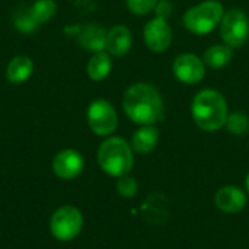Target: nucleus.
<instances>
[{"instance_id": "obj_4", "label": "nucleus", "mask_w": 249, "mask_h": 249, "mask_svg": "<svg viewBox=\"0 0 249 249\" xmlns=\"http://www.w3.org/2000/svg\"><path fill=\"white\" fill-rule=\"evenodd\" d=\"M225 15L223 4L217 0H206L190 7L182 18L184 26L196 35L210 34L220 25Z\"/></svg>"}, {"instance_id": "obj_15", "label": "nucleus", "mask_w": 249, "mask_h": 249, "mask_svg": "<svg viewBox=\"0 0 249 249\" xmlns=\"http://www.w3.org/2000/svg\"><path fill=\"white\" fill-rule=\"evenodd\" d=\"M159 142V131L155 125H142L131 136V149L140 155L150 153Z\"/></svg>"}, {"instance_id": "obj_11", "label": "nucleus", "mask_w": 249, "mask_h": 249, "mask_svg": "<svg viewBox=\"0 0 249 249\" xmlns=\"http://www.w3.org/2000/svg\"><path fill=\"white\" fill-rule=\"evenodd\" d=\"M131 44H133V35L125 25H115L107 32L105 51L111 57L125 55L130 51Z\"/></svg>"}, {"instance_id": "obj_12", "label": "nucleus", "mask_w": 249, "mask_h": 249, "mask_svg": "<svg viewBox=\"0 0 249 249\" xmlns=\"http://www.w3.org/2000/svg\"><path fill=\"white\" fill-rule=\"evenodd\" d=\"M214 203L225 213H238L247 206V194L235 185L222 187L214 196Z\"/></svg>"}, {"instance_id": "obj_5", "label": "nucleus", "mask_w": 249, "mask_h": 249, "mask_svg": "<svg viewBox=\"0 0 249 249\" xmlns=\"http://www.w3.org/2000/svg\"><path fill=\"white\" fill-rule=\"evenodd\" d=\"M83 228V216L79 209L73 206H63L57 209L50 220V229L55 239L61 242L73 241Z\"/></svg>"}, {"instance_id": "obj_24", "label": "nucleus", "mask_w": 249, "mask_h": 249, "mask_svg": "<svg viewBox=\"0 0 249 249\" xmlns=\"http://www.w3.org/2000/svg\"><path fill=\"white\" fill-rule=\"evenodd\" d=\"M245 185H247V191L249 193V174L247 175V181H245Z\"/></svg>"}, {"instance_id": "obj_14", "label": "nucleus", "mask_w": 249, "mask_h": 249, "mask_svg": "<svg viewBox=\"0 0 249 249\" xmlns=\"http://www.w3.org/2000/svg\"><path fill=\"white\" fill-rule=\"evenodd\" d=\"M34 73V61L28 55H15L6 66V79L12 85L25 83Z\"/></svg>"}, {"instance_id": "obj_10", "label": "nucleus", "mask_w": 249, "mask_h": 249, "mask_svg": "<svg viewBox=\"0 0 249 249\" xmlns=\"http://www.w3.org/2000/svg\"><path fill=\"white\" fill-rule=\"evenodd\" d=\"M83 168L85 159L74 149H64L53 159V172L61 179H73L79 177Z\"/></svg>"}, {"instance_id": "obj_3", "label": "nucleus", "mask_w": 249, "mask_h": 249, "mask_svg": "<svg viewBox=\"0 0 249 249\" xmlns=\"http://www.w3.org/2000/svg\"><path fill=\"white\" fill-rule=\"evenodd\" d=\"M98 163L111 177L120 178L127 175L134 165L133 149L121 137H108L98 149Z\"/></svg>"}, {"instance_id": "obj_6", "label": "nucleus", "mask_w": 249, "mask_h": 249, "mask_svg": "<svg viewBox=\"0 0 249 249\" xmlns=\"http://www.w3.org/2000/svg\"><path fill=\"white\" fill-rule=\"evenodd\" d=\"M89 128L101 137L111 136L118 127V115L114 105L107 99H95L86 111Z\"/></svg>"}, {"instance_id": "obj_7", "label": "nucleus", "mask_w": 249, "mask_h": 249, "mask_svg": "<svg viewBox=\"0 0 249 249\" xmlns=\"http://www.w3.org/2000/svg\"><path fill=\"white\" fill-rule=\"evenodd\" d=\"M220 38L232 48L242 47L249 38V18L239 9L225 12L220 22Z\"/></svg>"}, {"instance_id": "obj_18", "label": "nucleus", "mask_w": 249, "mask_h": 249, "mask_svg": "<svg viewBox=\"0 0 249 249\" xmlns=\"http://www.w3.org/2000/svg\"><path fill=\"white\" fill-rule=\"evenodd\" d=\"M31 15L36 20L38 25L51 20L57 13V3L54 0H35L32 6H29Z\"/></svg>"}, {"instance_id": "obj_8", "label": "nucleus", "mask_w": 249, "mask_h": 249, "mask_svg": "<svg viewBox=\"0 0 249 249\" xmlns=\"http://www.w3.org/2000/svg\"><path fill=\"white\" fill-rule=\"evenodd\" d=\"M172 70L175 77L184 85H197L206 76V64L203 58L191 53L179 54L174 60Z\"/></svg>"}, {"instance_id": "obj_19", "label": "nucleus", "mask_w": 249, "mask_h": 249, "mask_svg": "<svg viewBox=\"0 0 249 249\" xmlns=\"http://www.w3.org/2000/svg\"><path fill=\"white\" fill-rule=\"evenodd\" d=\"M13 26L22 34H31L38 28V23L31 15L29 7H22L13 15Z\"/></svg>"}, {"instance_id": "obj_1", "label": "nucleus", "mask_w": 249, "mask_h": 249, "mask_svg": "<svg viewBox=\"0 0 249 249\" xmlns=\"http://www.w3.org/2000/svg\"><path fill=\"white\" fill-rule=\"evenodd\" d=\"M125 115L139 125H153L163 118V99L149 83L131 85L123 96Z\"/></svg>"}, {"instance_id": "obj_20", "label": "nucleus", "mask_w": 249, "mask_h": 249, "mask_svg": "<svg viewBox=\"0 0 249 249\" xmlns=\"http://www.w3.org/2000/svg\"><path fill=\"white\" fill-rule=\"evenodd\" d=\"M226 128L229 133L235 136H244L249 131V118L248 115L242 111H236L229 114L226 121Z\"/></svg>"}, {"instance_id": "obj_17", "label": "nucleus", "mask_w": 249, "mask_h": 249, "mask_svg": "<svg viewBox=\"0 0 249 249\" xmlns=\"http://www.w3.org/2000/svg\"><path fill=\"white\" fill-rule=\"evenodd\" d=\"M233 57V48L226 44H217L212 45L206 50L203 55V61L210 69H222L231 63Z\"/></svg>"}, {"instance_id": "obj_13", "label": "nucleus", "mask_w": 249, "mask_h": 249, "mask_svg": "<svg viewBox=\"0 0 249 249\" xmlns=\"http://www.w3.org/2000/svg\"><path fill=\"white\" fill-rule=\"evenodd\" d=\"M107 29H104L99 25H86L82 26L79 34H77V41L79 44L90 51V53H101L105 51V44H107Z\"/></svg>"}, {"instance_id": "obj_2", "label": "nucleus", "mask_w": 249, "mask_h": 249, "mask_svg": "<svg viewBox=\"0 0 249 249\" xmlns=\"http://www.w3.org/2000/svg\"><path fill=\"white\" fill-rule=\"evenodd\" d=\"M191 115L203 131H217L226 125L229 117L228 102L219 90L203 89L193 99Z\"/></svg>"}, {"instance_id": "obj_23", "label": "nucleus", "mask_w": 249, "mask_h": 249, "mask_svg": "<svg viewBox=\"0 0 249 249\" xmlns=\"http://www.w3.org/2000/svg\"><path fill=\"white\" fill-rule=\"evenodd\" d=\"M156 16H160V18H169V15H171V12H172V4L171 3H168V1H165V0H159V3H158V6H156Z\"/></svg>"}, {"instance_id": "obj_16", "label": "nucleus", "mask_w": 249, "mask_h": 249, "mask_svg": "<svg viewBox=\"0 0 249 249\" xmlns=\"http://www.w3.org/2000/svg\"><path fill=\"white\" fill-rule=\"evenodd\" d=\"M111 70H112V57L107 51L95 53L86 64L88 77L93 82H101L107 79Z\"/></svg>"}, {"instance_id": "obj_22", "label": "nucleus", "mask_w": 249, "mask_h": 249, "mask_svg": "<svg viewBox=\"0 0 249 249\" xmlns=\"http://www.w3.org/2000/svg\"><path fill=\"white\" fill-rule=\"evenodd\" d=\"M125 3H127L128 10L133 15L144 16L156 9L159 0H125Z\"/></svg>"}, {"instance_id": "obj_9", "label": "nucleus", "mask_w": 249, "mask_h": 249, "mask_svg": "<svg viewBox=\"0 0 249 249\" xmlns=\"http://www.w3.org/2000/svg\"><path fill=\"white\" fill-rule=\"evenodd\" d=\"M143 39L146 47L153 53H163L171 47L172 28L168 20L160 16L150 19L143 29Z\"/></svg>"}, {"instance_id": "obj_21", "label": "nucleus", "mask_w": 249, "mask_h": 249, "mask_svg": "<svg viewBox=\"0 0 249 249\" xmlns=\"http://www.w3.org/2000/svg\"><path fill=\"white\" fill-rule=\"evenodd\" d=\"M117 191L120 193V196L125 197V198H131V197H136L137 191H139V185H137V181L130 177L128 174L127 175H123L118 178L117 181Z\"/></svg>"}]
</instances>
